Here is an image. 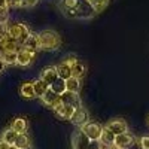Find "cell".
Segmentation results:
<instances>
[{"label": "cell", "mask_w": 149, "mask_h": 149, "mask_svg": "<svg viewBox=\"0 0 149 149\" xmlns=\"http://www.w3.org/2000/svg\"><path fill=\"white\" fill-rule=\"evenodd\" d=\"M8 19H9L8 8H0V24H6Z\"/></svg>", "instance_id": "28"}, {"label": "cell", "mask_w": 149, "mask_h": 149, "mask_svg": "<svg viewBox=\"0 0 149 149\" xmlns=\"http://www.w3.org/2000/svg\"><path fill=\"white\" fill-rule=\"evenodd\" d=\"M104 149H116L115 146H109V148H104Z\"/></svg>", "instance_id": "36"}, {"label": "cell", "mask_w": 149, "mask_h": 149, "mask_svg": "<svg viewBox=\"0 0 149 149\" xmlns=\"http://www.w3.org/2000/svg\"><path fill=\"white\" fill-rule=\"evenodd\" d=\"M21 48L29 49V51H31V52H37V51H40V49H39V39H37V34L31 33V34L27 37V39L22 42Z\"/></svg>", "instance_id": "14"}, {"label": "cell", "mask_w": 149, "mask_h": 149, "mask_svg": "<svg viewBox=\"0 0 149 149\" xmlns=\"http://www.w3.org/2000/svg\"><path fill=\"white\" fill-rule=\"evenodd\" d=\"M34 58H36V52H31V51H29V49L19 48V51H18V60H17V64H18V66H22V67L30 66V64H33Z\"/></svg>", "instance_id": "10"}, {"label": "cell", "mask_w": 149, "mask_h": 149, "mask_svg": "<svg viewBox=\"0 0 149 149\" xmlns=\"http://www.w3.org/2000/svg\"><path fill=\"white\" fill-rule=\"evenodd\" d=\"M8 34L12 36L14 39H17L19 42V45H22V42L31 34V31L29 30V27L26 24L14 22V24H10V26H8Z\"/></svg>", "instance_id": "3"}, {"label": "cell", "mask_w": 149, "mask_h": 149, "mask_svg": "<svg viewBox=\"0 0 149 149\" xmlns=\"http://www.w3.org/2000/svg\"><path fill=\"white\" fill-rule=\"evenodd\" d=\"M6 66H8V64L5 63V61H3L2 58H0V73H3V72H5V69H6Z\"/></svg>", "instance_id": "33"}, {"label": "cell", "mask_w": 149, "mask_h": 149, "mask_svg": "<svg viewBox=\"0 0 149 149\" xmlns=\"http://www.w3.org/2000/svg\"><path fill=\"white\" fill-rule=\"evenodd\" d=\"M136 145V137L131 133H122L115 136V140H113V146L116 149H130Z\"/></svg>", "instance_id": "6"}, {"label": "cell", "mask_w": 149, "mask_h": 149, "mask_svg": "<svg viewBox=\"0 0 149 149\" xmlns=\"http://www.w3.org/2000/svg\"><path fill=\"white\" fill-rule=\"evenodd\" d=\"M33 86H34V93H36V97H42L48 90H49V85L43 81V79H37L33 82Z\"/></svg>", "instance_id": "22"}, {"label": "cell", "mask_w": 149, "mask_h": 149, "mask_svg": "<svg viewBox=\"0 0 149 149\" xmlns=\"http://www.w3.org/2000/svg\"><path fill=\"white\" fill-rule=\"evenodd\" d=\"M66 61L69 63V66L72 69V74H73V76H76V78L81 79L84 74H85V66H84V63H82L81 60L70 57V58H66Z\"/></svg>", "instance_id": "13"}, {"label": "cell", "mask_w": 149, "mask_h": 149, "mask_svg": "<svg viewBox=\"0 0 149 149\" xmlns=\"http://www.w3.org/2000/svg\"><path fill=\"white\" fill-rule=\"evenodd\" d=\"M40 51H57L61 46V37L54 30H43L37 34Z\"/></svg>", "instance_id": "2"}, {"label": "cell", "mask_w": 149, "mask_h": 149, "mask_svg": "<svg viewBox=\"0 0 149 149\" xmlns=\"http://www.w3.org/2000/svg\"><path fill=\"white\" fill-rule=\"evenodd\" d=\"M66 90L79 94V91H81V79L76 78V76H70L69 79H66Z\"/></svg>", "instance_id": "19"}, {"label": "cell", "mask_w": 149, "mask_h": 149, "mask_svg": "<svg viewBox=\"0 0 149 149\" xmlns=\"http://www.w3.org/2000/svg\"><path fill=\"white\" fill-rule=\"evenodd\" d=\"M60 102L64 103V104H69V106H72V107H74V109L82 107V102H81L79 94H78V93L67 91V90L60 95Z\"/></svg>", "instance_id": "8"}, {"label": "cell", "mask_w": 149, "mask_h": 149, "mask_svg": "<svg viewBox=\"0 0 149 149\" xmlns=\"http://www.w3.org/2000/svg\"><path fill=\"white\" fill-rule=\"evenodd\" d=\"M140 148L142 149H149V136H143L140 139Z\"/></svg>", "instance_id": "30"}, {"label": "cell", "mask_w": 149, "mask_h": 149, "mask_svg": "<svg viewBox=\"0 0 149 149\" xmlns=\"http://www.w3.org/2000/svg\"><path fill=\"white\" fill-rule=\"evenodd\" d=\"M17 137H18V133H17L15 130H12V128H8V130H5V131L2 133V140L6 142L9 146H14Z\"/></svg>", "instance_id": "24"}, {"label": "cell", "mask_w": 149, "mask_h": 149, "mask_svg": "<svg viewBox=\"0 0 149 149\" xmlns=\"http://www.w3.org/2000/svg\"><path fill=\"white\" fill-rule=\"evenodd\" d=\"M90 2V5L94 8V10L97 12H102V10H104L106 9V6L109 5V0H88Z\"/></svg>", "instance_id": "27"}, {"label": "cell", "mask_w": 149, "mask_h": 149, "mask_svg": "<svg viewBox=\"0 0 149 149\" xmlns=\"http://www.w3.org/2000/svg\"><path fill=\"white\" fill-rule=\"evenodd\" d=\"M58 8L70 19H91L97 14L88 0H60Z\"/></svg>", "instance_id": "1"}, {"label": "cell", "mask_w": 149, "mask_h": 149, "mask_svg": "<svg viewBox=\"0 0 149 149\" xmlns=\"http://www.w3.org/2000/svg\"><path fill=\"white\" fill-rule=\"evenodd\" d=\"M19 94L24 98H34L36 97V93H34L33 82H24L21 85V88H19Z\"/></svg>", "instance_id": "18"}, {"label": "cell", "mask_w": 149, "mask_h": 149, "mask_svg": "<svg viewBox=\"0 0 149 149\" xmlns=\"http://www.w3.org/2000/svg\"><path fill=\"white\" fill-rule=\"evenodd\" d=\"M0 58H2L6 64H17L18 52L17 51H0Z\"/></svg>", "instance_id": "21"}, {"label": "cell", "mask_w": 149, "mask_h": 149, "mask_svg": "<svg viewBox=\"0 0 149 149\" xmlns=\"http://www.w3.org/2000/svg\"><path fill=\"white\" fill-rule=\"evenodd\" d=\"M58 97H60V95H58L57 93H54L51 88H49V90L40 97V100L43 102V104H46V106H49V107H52L54 103L58 100Z\"/></svg>", "instance_id": "20"}, {"label": "cell", "mask_w": 149, "mask_h": 149, "mask_svg": "<svg viewBox=\"0 0 149 149\" xmlns=\"http://www.w3.org/2000/svg\"><path fill=\"white\" fill-rule=\"evenodd\" d=\"M104 127H107L115 136L128 131V125H127V122L124 121V119H112V121H109V122L106 124Z\"/></svg>", "instance_id": "11"}, {"label": "cell", "mask_w": 149, "mask_h": 149, "mask_svg": "<svg viewBox=\"0 0 149 149\" xmlns=\"http://www.w3.org/2000/svg\"><path fill=\"white\" fill-rule=\"evenodd\" d=\"M10 128L15 130L18 134L19 133H26L27 131V121L24 118H15L14 121H12V124H10Z\"/></svg>", "instance_id": "25"}, {"label": "cell", "mask_w": 149, "mask_h": 149, "mask_svg": "<svg viewBox=\"0 0 149 149\" xmlns=\"http://www.w3.org/2000/svg\"><path fill=\"white\" fill-rule=\"evenodd\" d=\"M55 69H57V73H58V78L69 79L70 76H73V74H72V69H70V66H69V63L66 60L61 61L58 66H55Z\"/></svg>", "instance_id": "17"}, {"label": "cell", "mask_w": 149, "mask_h": 149, "mask_svg": "<svg viewBox=\"0 0 149 149\" xmlns=\"http://www.w3.org/2000/svg\"><path fill=\"white\" fill-rule=\"evenodd\" d=\"M39 3V0H22V8H33Z\"/></svg>", "instance_id": "31"}, {"label": "cell", "mask_w": 149, "mask_h": 149, "mask_svg": "<svg viewBox=\"0 0 149 149\" xmlns=\"http://www.w3.org/2000/svg\"><path fill=\"white\" fill-rule=\"evenodd\" d=\"M113 140H115V134L112 133L107 127H103L102 137H100V140H98V143L103 145V148H109V146H113Z\"/></svg>", "instance_id": "15"}, {"label": "cell", "mask_w": 149, "mask_h": 149, "mask_svg": "<svg viewBox=\"0 0 149 149\" xmlns=\"http://www.w3.org/2000/svg\"><path fill=\"white\" fill-rule=\"evenodd\" d=\"M94 143H95V142L90 140L81 128L74 130L73 134H72V148H73V149H93L91 146H93ZM94 149H98V148H94Z\"/></svg>", "instance_id": "4"}, {"label": "cell", "mask_w": 149, "mask_h": 149, "mask_svg": "<svg viewBox=\"0 0 149 149\" xmlns=\"http://www.w3.org/2000/svg\"><path fill=\"white\" fill-rule=\"evenodd\" d=\"M55 113L60 116V118H63V119H69L70 121V118H72V115H73V112H74V107H72V106H69V104H64V103H61L60 102V97H58V100L54 103V106L51 107Z\"/></svg>", "instance_id": "7"}, {"label": "cell", "mask_w": 149, "mask_h": 149, "mask_svg": "<svg viewBox=\"0 0 149 149\" xmlns=\"http://www.w3.org/2000/svg\"><path fill=\"white\" fill-rule=\"evenodd\" d=\"M40 79H43L49 86H51L57 79H58V73H57V69L55 67H46L43 72H42V76Z\"/></svg>", "instance_id": "16"}, {"label": "cell", "mask_w": 149, "mask_h": 149, "mask_svg": "<svg viewBox=\"0 0 149 149\" xmlns=\"http://www.w3.org/2000/svg\"><path fill=\"white\" fill-rule=\"evenodd\" d=\"M88 121H90V115H88V112H86V109H84V107L74 109L73 115L70 118V122L74 124V125H78V127H82L84 124L88 122Z\"/></svg>", "instance_id": "9"}, {"label": "cell", "mask_w": 149, "mask_h": 149, "mask_svg": "<svg viewBox=\"0 0 149 149\" xmlns=\"http://www.w3.org/2000/svg\"><path fill=\"white\" fill-rule=\"evenodd\" d=\"M0 8H8V0H0Z\"/></svg>", "instance_id": "35"}, {"label": "cell", "mask_w": 149, "mask_h": 149, "mask_svg": "<svg viewBox=\"0 0 149 149\" xmlns=\"http://www.w3.org/2000/svg\"><path fill=\"white\" fill-rule=\"evenodd\" d=\"M9 149H18V148H15V146H9Z\"/></svg>", "instance_id": "37"}, {"label": "cell", "mask_w": 149, "mask_h": 149, "mask_svg": "<svg viewBox=\"0 0 149 149\" xmlns=\"http://www.w3.org/2000/svg\"><path fill=\"white\" fill-rule=\"evenodd\" d=\"M19 48H21L19 42L9 34H6L3 39L0 40V51H17L18 52Z\"/></svg>", "instance_id": "12"}, {"label": "cell", "mask_w": 149, "mask_h": 149, "mask_svg": "<svg viewBox=\"0 0 149 149\" xmlns=\"http://www.w3.org/2000/svg\"><path fill=\"white\" fill-rule=\"evenodd\" d=\"M8 8H22V0H8Z\"/></svg>", "instance_id": "29"}, {"label": "cell", "mask_w": 149, "mask_h": 149, "mask_svg": "<svg viewBox=\"0 0 149 149\" xmlns=\"http://www.w3.org/2000/svg\"><path fill=\"white\" fill-rule=\"evenodd\" d=\"M8 34V26L6 24H0V40Z\"/></svg>", "instance_id": "32"}, {"label": "cell", "mask_w": 149, "mask_h": 149, "mask_svg": "<svg viewBox=\"0 0 149 149\" xmlns=\"http://www.w3.org/2000/svg\"><path fill=\"white\" fill-rule=\"evenodd\" d=\"M14 146L18 148V149H29L30 148V137L26 133H19L15 143H14Z\"/></svg>", "instance_id": "23"}, {"label": "cell", "mask_w": 149, "mask_h": 149, "mask_svg": "<svg viewBox=\"0 0 149 149\" xmlns=\"http://www.w3.org/2000/svg\"><path fill=\"white\" fill-rule=\"evenodd\" d=\"M0 149H9V145L3 140H0Z\"/></svg>", "instance_id": "34"}, {"label": "cell", "mask_w": 149, "mask_h": 149, "mask_svg": "<svg viewBox=\"0 0 149 149\" xmlns=\"http://www.w3.org/2000/svg\"><path fill=\"white\" fill-rule=\"evenodd\" d=\"M54 93H57L58 95H61L64 91H66V79H63V78H58L51 86H49Z\"/></svg>", "instance_id": "26"}, {"label": "cell", "mask_w": 149, "mask_h": 149, "mask_svg": "<svg viewBox=\"0 0 149 149\" xmlns=\"http://www.w3.org/2000/svg\"><path fill=\"white\" fill-rule=\"evenodd\" d=\"M81 130L85 133V136L88 137L90 140L93 142H98L102 137V131H103V127L100 125V124H97V122H85L84 125L81 127Z\"/></svg>", "instance_id": "5"}]
</instances>
